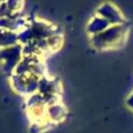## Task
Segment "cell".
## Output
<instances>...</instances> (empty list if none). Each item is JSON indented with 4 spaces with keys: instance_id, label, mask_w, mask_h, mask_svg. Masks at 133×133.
<instances>
[{
    "instance_id": "1",
    "label": "cell",
    "mask_w": 133,
    "mask_h": 133,
    "mask_svg": "<svg viewBox=\"0 0 133 133\" xmlns=\"http://www.w3.org/2000/svg\"><path fill=\"white\" fill-rule=\"evenodd\" d=\"M22 47L20 45H14L0 50V60L2 70L6 74H10L15 71L21 57Z\"/></svg>"
},
{
    "instance_id": "2",
    "label": "cell",
    "mask_w": 133,
    "mask_h": 133,
    "mask_svg": "<svg viewBox=\"0 0 133 133\" xmlns=\"http://www.w3.org/2000/svg\"><path fill=\"white\" fill-rule=\"evenodd\" d=\"M18 33L0 28V50L17 45Z\"/></svg>"
}]
</instances>
